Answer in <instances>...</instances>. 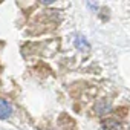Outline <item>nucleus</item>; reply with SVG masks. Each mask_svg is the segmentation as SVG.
Wrapping results in <instances>:
<instances>
[{
	"mask_svg": "<svg viewBox=\"0 0 130 130\" xmlns=\"http://www.w3.org/2000/svg\"><path fill=\"white\" fill-rule=\"evenodd\" d=\"M12 113V106L11 103H8L6 100L0 98V119H6L9 118Z\"/></svg>",
	"mask_w": 130,
	"mask_h": 130,
	"instance_id": "obj_1",
	"label": "nucleus"
},
{
	"mask_svg": "<svg viewBox=\"0 0 130 130\" xmlns=\"http://www.w3.org/2000/svg\"><path fill=\"white\" fill-rule=\"evenodd\" d=\"M101 130H118V122H115L112 119H107V121H104Z\"/></svg>",
	"mask_w": 130,
	"mask_h": 130,
	"instance_id": "obj_2",
	"label": "nucleus"
},
{
	"mask_svg": "<svg viewBox=\"0 0 130 130\" xmlns=\"http://www.w3.org/2000/svg\"><path fill=\"white\" fill-rule=\"evenodd\" d=\"M75 44H77V47H78V49H81V47H83L84 51H87V49H89V43H87L83 37H77Z\"/></svg>",
	"mask_w": 130,
	"mask_h": 130,
	"instance_id": "obj_3",
	"label": "nucleus"
}]
</instances>
